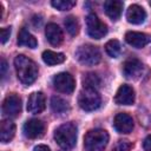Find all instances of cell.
<instances>
[{
    "label": "cell",
    "mask_w": 151,
    "mask_h": 151,
    "mask_svg": "<svg viewBox=\"0 0 151 151\" xmlns=\"http://www.w3.org/2000/svg\"><path fill=\"white\" fill-rule=\"evenodd\" d=\"M14 67L17 71L18 79L26 85L35 81L38 78V66L37 64L26 55L19 54L14 59Z\"/></svg>",
    "instance_id": "obj_1"
},
{
    "label": "cell",
    "mask_w": 151,
    "mask_h": 151,
    "mask_svg": "<svg viewBox=\"0 0 151 151\" xmlns=\"http://www.w3.org/2000/svg\"><path fill=\"white\" fill-rule=\"evenodd\" d=\"M54 139L64 150H70L77 142V126L73 123H65L54 131Z\"/></svg>",
    "instance_id": "obj_2"
},
{
    "label": "cell",
    "mask_w": 151,
    "mask_h": 151,
    "mask_svg": "<svg viewBox=\"0 0 151 151\" xmlns=\"http://www.w3.org/2000/svg\"><path fill=\"white\" fill-rule=\"evenodd\" d=\"M109 138L107 131L103 129L90 130L84 137V147L86 151H104Z\"/></svg>",
    "instance_id": "obj_3"
},
{
    "label": "cell",
    "mask_w": 151,
    "mask_h": 151,
    "mask_svg": "<svg viewBox=\"0 0 151 151\" xmlns=\"http://www.w3.org/2000/svg\"><path fill=\"white\" fill-rule=\"evenodd\" d=\"M76 58L80 64L85 66H93L100 61L101 55L97 46L86 44L78 47V50L76 51Z\"/></svg>",
    "instance_id": "obj_4"
},
{
    "label": "cell",
    "mask_w": 151,
    "mask_h": 151,
    "mask_svg": "<svg viewBox=\"0 0 151 151\" xmlns=\"http://www.w3.org/2000/svg\"><path fill=\"white\" fill-rule=\"evenodd\" d=\"M101 99L97 90L84 87L78 97L79 106L85 111H94L100 106Z\"/></svg>",
    "instance_id": "obj_5"
},
{
    "label": "cell",
    "mask_w": 151,
    "mask_h": 151,
    "mask_svg": "<svg viewBox=\"0 0 151 151\" xmlns=\"http://www.w3.org/2000/svg\"><path fill=\"white\" fill-rule=\"evenodd\" d=\"M86 27L88 35L93 39H101L107 33V26L94 13L86 17Z\"/></svg>",
    "instance_id": "obj_6"
},
{
    "label": "cell",
    "mask_w": 151,
    "mask_h": 151,
    "mask_svg": "<svg viewBox=\"0 0 151 151\" xmlns=\"http://www.w3.org/2000/svg\"><path fill=\"white\" fill-rule=\"evenodd\" d=\"M53 86L60 93L70 94L74 91L76 81L74 78L67 72H60L53 77Z\"/></svg>",
    "instance_id": "obj_7"
},
{
    "label": "cell",
    "mask_w": 151,
    "mask_h": 151,
    "mask_svg": "<svg viewBox=\"0 0 151 151\" xmlns=\"http://www.w3.org/2000/svg\"><path fill=\"white\" fill-rule=\"evenodd\" d=\"M2 112L8 117H17L21 112V99L19 96L8 94L2 103Z\"/></svg>",
    "instance_id": "obj_8"
},
{
    "label": "cell",
    "mask_w": 151,
    "mask_h": 151,
    "mask_svg": "<svg viewBox=\"0 0 151 151\" xmlns=\"http://www.w3.org/2000/svg\"><path fill=\"white\" fill-rule=\"evenodd\" d=\"M143 70H144V65L142 64L140 60H138L136 58L126 60L124 63V65H123V73L129 79L139 78L142 76V73H143Z\"/></svg>",
    "instance_id": "obj_9"
},
{
    "label": "cell",
    "mask_w": 151,
    "mask_h": 151,
    "mask_svg": "<svg viewBox=\"0 0 151 151\" xmlns=\"http://www.w3.org/2000/svg\"><path fill=\"white\" fill-rule=\"evenodd\" d=\"M113 126L118 133H130L133 130V119L130 114L120 112L114 117Z\"/></svg>",
    "instance_id": "obj_10"
},
{
    "label": "cell",
    "mask_w": 151,
    "mask_h": 151,
    "mask_svg": "<svg viewBox=\"0 0 151 151\" xmlns=\"http://www.w3.org/2000/svg\"><path fill=\"white\" fill-rule=\"evenodd\" d=\"M125 40L129 45L136 48H142L151 42V34H146L143 32L129 31L125 34Z\"/></svg>",
    "instance_id": "obj_11"
},
{
    "label": "cell",
    "mask_w": 151,
    "mask_h": 151,
    "mask_svg": "<svg viewBox=\"0 0 151 151\" xmlns=\"http://www.w3.org/2000/svg\"><path fill=\"white\" fill-rule=\"evenodd\" d=\"M114 101L118 105H132L134 103V91L130 85L123 84L117 90Z\"/></svg>",
    "instance_id": "obj_12"
},
{
    "label": "cell",
    "mask_w": 151,
    "mask_h": 151,
    "mask_svg": "<svg viewBox=\"0 0 151 151\" xmlns=\"http://www.w3.org/2000/svg\"><path fill=\"white\" fill-rule=\"evenodd\" d=\"M45 131V124L39 119H29L24 125V133L27 138L34 139L41 137Z\"/></svg>",
    "instance_id": "obj_13"
},
{
    "label": "cell",
    "mask_w": 151,
    "mask_h": 151,
    "mask_svg": "<svg viewBox=\"0 0 151 151\" xmlns=\"http://www.w3.org/2000/svg\"><path fill=\"white\" fill-rule=\"evenodd\" d=\"M46 106V100H45V96L42 92H33L27 100V111L37 114L40 113L45 110Z\"/></svg>",
    "instance_id": "obj_14"
},
{
    "label": "cell",
    "mask_w": 151,
    "mask_h": 151,
    "mask_svg": "<svg viewBox=\"0 0 151 151\" xmlns=\"http://www.w3.org/2000/svg\"><path fill=\"white\" fill-rule=\"evenodd\" d=\"M45 35H46L48 42L53 46H59L64 40V34H63L61 28L54 22L47 24V26L45 28Z\"/></svg>",
    "instance_id": "obj_15"
},
{
    "label": "cell",
    "mask_w": 151,
    "mask_h": 151,
    "mask_svg": "<svg viewBox=\"0 0 151 151\" xmlns=\"http://www.w3.org/2000/svg\"><path fill=\"white\" fill-rule=\"evenodd\" d=\"M126 19L130 24L140 25L146 19V12L139 5H131L126 11Z\"/></svg>",
    "instance_id": "obj_16"
},
{
    "label": "cell",
    "mask_w": 151,
    "mask_h": 151,
    "mask_svg": "<svg viewBox=\"0 0 151 151\" xmlns=\"http://www.w3.org/2000/svg\"><path fill=\"white\" fill-rule=\"evenodd\" d=\"M123 7H124V4H123V1H119V0H107L104 2L105 13L107 14V17L110 19H112L114 21L120 18Z\"/></svg>",
    "instance_id": "obj_17"
},
{
    "label": "cell",
    "mask_w": 151,
    "mask_h": 151,
    "mask_svg": "<svg viewBox=\"0 0 151 151\" xmlns=\"http://www.w3.org/2000/svg\"><path fill=\"white\" fill-rule=\"evenodd\" d=\"M15 134V125L12 120L5 119L1 122L0 125V140L2 143H8L13 139Z\"/></svg>",
    "instance_id": "obj_18"
},
{
    "label": "cell",
    "mask_w": 151,
    "mask_h": 151,
    "mask_svg": "<svg viewBox=\"0 0 151 151\" xmlns=\"http://www.w3.org/2000/svg\"><path fill=\"white\" fill-rule=\"evenodd\" d=\"M18 45L25 46L28 48H35L38 45V41L26 28H21L18 34Z\"/></svg>",
    "instance_id": "obj_19"
},
{
    "label": "cell",
    "mask_w": 151,
    "mask_h": 151,
    "mask_svg": "<svg viewBox=\"0 0 151 151\" xmlns=\"http://www.w3.org/2000/svg\"><path fill=\"white\" fill-rule=\"evenodd\" d=\"M42 60L45 64L50 65V66H53V65H58V64H61L65 61V55L63 53H59V52H53V51H45L42 53Z\"/></svg>",
    "instance_id": "obj_20"
},
{
    "label": "cell",
    "mask_w": 151,
    "mask_h": 151,
    "mask_svg": "<svg viewBox=\"0 0 151 151\" xmlns=\"http://www.w3.org/2000/svg\"><path fill=\"white\" fill-rule=\"evenodd\" d=\"M51 107H52V110L55 113H64V112H66L70 109L68 103L65 99H63L60 97H57V96L52 97V99H51Z\"/></svg>",
    "instance_id": "obj_21"
},
{
    "label": "cell",
    "mask_w": 151,
    "mask_h": 151,
    "mask_svg": "<svg viewBox=\"0 0 151 151\" xmlns=\"http://www.w3.org/2000/svg\"><path fill=\"white\" fill-rule=\"evenodd\" d=\"M64 25H65V27H66V31H67L72 37H74V35L78 34V32H79V21H78V19H77L76 17L68 15V17L65 19Z\"/></svg>",
    "instance_id": "obj_22"
},
{
    "label": "cell",
    "mask_w": 151,
    "mask_h": 151,
    "mask_svg": "<svg viewBox=\"0 0 151 151\" xmlns=\"http://www.w3.org/2000/svg\"><path fill=\"white\" fill-rule=\"evenodd\" d=\"M83 84H84V87H86V88L97 90L100 86V79L96 73H87V74H85V77L83 79Z\"/></svg>",
    "instance_id": "obj_23"
},
{
    "label": "cell",
    "mask_w": 151,
    "mask_h": 151,
    "mask_svg": "<svg viewBox=\"0 0 151 151\" xmlns=\"http://www.w3.org/2000/svg\"><path fill=\"white\" fill-rule=\"evenodd\" d=\"M105 51L111 58H117L120 54V44L118 40L112 39L105 44Z\"/></svg>",
    "instance_id": "obj_24"
},
{
    "label": "cell",
    "mask_w": 151,
    "mask_h": 151,
    "mask_svg": "<svg viewBox=\"0 0 151 151\" xmlns=\"http://www.w3.org/2000/svg\"><path fill=\"white\" fill-rule=\"evenodd\" d=\"M51 4L54 8L59 9V11H67L76 6L74 0H53Z\"/></svg>",
    "instance_id": "obj_25"
},
{
    "label": "cell",
    "mask_w": 151,
    "mask_h": 151,
    "mask_svg": "<svg viewBox=\"0 0 151 151\" xmlns=\"http://www.w3.org/2000/svg\"><path fill=\"white\" fill-rule=\"evenodd\" d=\"M132 144L129 140H119V143L116 145L114 151H130Z\"/></svg>",
    "instance_id": "obj_26"
},
{
    "label": "cell",
    "mask_w": 151,
    "mask_h": 151,
    "mask_svg": "<svg viewBox=\"0 0 151 151\" xmlns=\"http://www.w3.org/2000/svg\"><path fill=\"white\" fill-rule=\"evenodd\" d=\"M0 38H1V44H5L7 40H8V38H9V35H11V27H5V28H1L0 29Z\"/></svg>",
    "instance_id": "obj_27"
},
{
    "label": "cell",
    "mask_w": 151,
    "mask_h": 151,
    "mask_svg": "<svg viewBox=\"0 0 151 151\" xmlns=\"http://www.w3.org/2000/svg\"><path fill=\"white\" fill-rule=\"evenodd\" d=\"M143 147L145 151H151V134H149L144 142H143Z\"/></svg>",
    "instance_id": "obj_28"
},
{
    "label": "cell",
    "mask_w": 151,
    "mask_h": 151,
    "mask_svg": "<svg viewBox=\"0 0 151 151\" xmlns=\"http://www.w3.org/2000/svg\"><path fill=\"white\" fill-rule=\"evenodd\" d=\"M6 70H7V64L5 59H1V78L4 79L6 76Z\"/></svg>",
    "instance_id": "obj_29"
},
{
    "label": "cell",
    "mask_w": 151,
    "mask_h": 151,
    "mask_svg": "<svg viewBox=\"0 0 151 151\" xmlns=\"http://www.w3.org/2000/svg\"><path fill=\"white\" fill-rule=\"evenodd\" d=\"M34 151H51L50 147L47 145H44V144H39L34 147Z\"/></svg>",
    "instance_id": "obj_30"
},
{
    "label": "cell",
    "mask_w": 151,
    "mask_h": 151,
    "mask_svg": "<svg viewBox=\"0 0 151 151\" xmlns=\"http://www.w3.org/2000/svg\"><path fill=\"white\" fill-rule=\"evenodd\" d=\"M150 5H151V2H150Z\"/></svg>",
    "instance_id": "obj_31"
}]
</instances>
